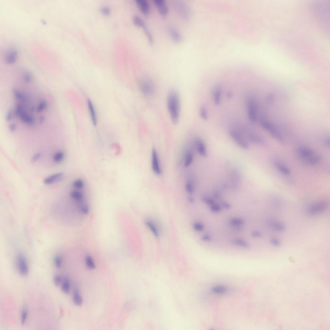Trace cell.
I'll return each instance as SVG.
<instances>
[{"instance_id": "obj_1", "label": "cell", "mask_w": 330, "mask_h": 330, "mask_svg": "<svg viewBox=\"0 0 330 330\" xmlns=\"http://www.w3.org/2000/svg\"><path fill=\"white\" fill-rule=\"evenodd\" d=\"M168 110L173 123L176 124L179 120L180 110L179 94L175 90L170 91L167 99Z\"/></svg>"}, {"instance_id": "obj_2", "label": "cell", "mask_w": 330, "mask_h": 330, "mask_svg": "<svg viewBox=\"0 0 330 330\" xmlns=\"http://www.w3.org/2000/svg\"><path fill=\"white\" fill-rule=\"evenodd\" d=\"M298 154L300 159L303 163L308 166H312L319 163L321 157L318 155L312 150L304 146H301L298 149Z\"/></svg>"}, {"instance_id": "obj_3", "label": "cell", "mask_w": 330, "mask_h": 330, "mask_svg": "<svg viewBox=\"0 0 330 330\" xmlns=\"http://www.w3.org/2000/svg\"><path fill=\"white\" fill-rule=\"evenodd\" d=\"M260 122L262 127L266 130L271 136L277 139H280L281 136L275 126L268 121L264 117L261 116L260 119Z\"/></svg>"}, {"instance_id": "obj_4", "label": "cell", "mask_w": 330, "mask_h": 330, "mask_svg": "<svg viewBox=\"0 0 330 330\" xmlns=\"http://www.w3.org/2000/svg\"><path fill=\"white\" fill-rule=\"evenodd\" d=\"M139 86L141 92L145 96H151L155 92V86L152 81L148 79H143L141 80Z\"/></svg>"}, {"instance_id": "obj_5", "label": "cell", "mask_w": 330, "mask_h": 330, "mask_svg": "<svg viewBox=\"0 0 330 330\" xmlns=\"http://www.w3.org/2000/svg\"><path fill=\"white\" fill-rule=\"evenodd\" d=\"M248 114L250 120L252 122L256 121L257 119V106L254 98L250 97L247 101Z\"/></svg>"}, {"instance_id": "obj_6", "label": "cell", "mask_w": 330, "mask_h": 330, "mask_svg": "<svg viewBox=\"0 0 330 330\" xmlns=\"http://www.w3.org/2000/svg\"><path fill=\"white\" fill-rule=\"evenodd\" d=\"M151 167L154 173L157 175H160L162 174L158 153L155 149H153L151 155Z\"/></svg>"}, {"instance_id": "obj_7", "label": "cell", "mask_w": 330, "mask_h": 330, "mask_svg": "<svg viewBox=\"0 0 330 330\" xmlns=\"http://www.w3.org/2000/svg\"><path fill=\"white\" fill-rule=\"evenodd\" d=\"M17 262L18 269L21 275H27L28 272V266L27 261L24 255L20 254L18 255Z\"/></svg>"}, {"instance_id": "obj_8", "label": "cell", "mask_w": 330, "mask_h": 330, "mask_svg": "<svg viewBox=\"0 0 330 330\" xmlns=\"http://www.w3.org/2000/svg\"><path fill=\"white\" fill-rule=\"evenodd\" d=\"M230 135L231 137L239 147L245 150L249 149L248 144L238 132L235 131H231Z\"/></svg>"}, {"instance_id": "obj_9", "label": "cell", "mask_w": 330, "mask_h": 330, "mask_svg": "<svg viewBox=\"0 0 330 330\" xmlns=\"http://www.w3.org/2000/svg\"><path fill=\"white\" fill-rule=\"evenodd\" d=\"M328 206V204L325 202H322L316 204L308 209V213L311 215L320 213L325 211L327 208Z\"/></svg>"}, {"instance_id": "obj_10", "label": "cell", "mask_w": 330, "mask_h": 330, "mask_svg": "<svg viewBox=\"0 0 330 330\" xmlns=\"http://www.w3.org/2000/svg\"><path fill=\"white\" fill-rule=\"evenodd\" d=\"M195 144L198 152L201 156L206 158L207 156V151L205 144L201 138H197L195 140Z\"/></svg>"}, {"instance_id": "obj_11", "label": "cell", "mask_w": 330, "mask_h": 330, "mask_svg": "<svg viewBox=\"0 0 330 330\" xmlns=\"http://www.w3.org/2000/svg\"><path fill=\"white\" fill-rule=\"evenodd\" d=\"M154 2L161 15L166 16L168 14V7L164 0H154Z\"/></svg>"}, {"instance_id": "obj_12", "label": "cell", "mask_w": 330, "mask_h": 330, "mask_svg": "<svg viewBox=\"0 0 330 330\" xmlns=\"http://www.w3.org/2000/svg\"><path fill=\"white\" fill-rule=\"evenodd\" d=\"M18 57V52L16 50L11 49L8 50L5 56V62L9 64H12L16 61Z\"/></svg>"}, {"instance_id": "obj_13", "label": "cell", "mask_w": 330, "mask_h": 330, "mask_svg": "<svg viewBox=\"0 0 330 330\" xmlns=\"http://www.w3.org/2000/svg\"><path fill=\"white\" fill-rule=\"evenodd\" d=\"M137 3L140 10L145 15H148L150 13V7L149 3L146 0H137Z\"/></svg>"}, {"instance_id": "obj_14", "label": "cell", "mask_w": 330, "mask_h": 330, "mask_svg": "<svg viewBox=\"0 0 330 330\" xmlns=\"http://www.w3.org/2000/svg\"><path fill=\"white\" fill-rule=\"evenodd\" d=\"M63 176V173H57L45 178L43 180V183L45 185L51 184L62 179Z\"/></svg>"}, {"instance_id": "obj_15", "label": "cell", "mask_w": 330, "mask_h": 330, "mask_svg": "<svg viewBox=\"0 0 330 330\" xmlns=\"http://www.w3.org/2000/svg\"><path fill=\"white\" fill-rule=\"evenodd\" d=\"M168 30L170 36L173 40L176 42H179L181 41L182 36L176 29L172 27H170Z\"/></svg>"}, {"instance_id": "obj_16", "label": "cell", "mask_w": 330, "mask_h": 330, "mask_svg": "<svg viewBox=\"0 0 330 330\" xmlns=\"http://www.w3.org/2000/svg\"><path fill=\"white\" fill-rule=\"evenodd\" d=\"M249 139L252 142L257 144L263 145L265 141L264 139L262 137L256 134L252 133H249L248 135Z\"/></svg>"}, {"instance_id": "obj_17", "label": "cell", "mask_w": 330, "mask_h": 330, "mask_svg": "<svg viewBox=\"0 0 330 330\" xmlns=\"http://www.w3.org/2000/svg\"><path fill=\"white\" fill-rule=\"evenodd\" d=\"M88 106L89 110L92 123L94 126H96L97 120L95 112L91 100L89 99L87 101Z\"/></svg>"}, {"instance_id": "obj_18", "label": "cell", "mask_w": 330, "mask_h": 330, "mask_svg": "<svg viewBox=\"0 0 330 330\" xmlns=\"http://www.w3.org/2000/svg\"><path fill=\"white\" fill-rule=\"evenodd\" d=\"M146 226L150 230L151 232L156 238H158L159 234L158 228L155 224L151 221L147 220L145 222Z\"/></svg>"}, {"instance_id": "obj_19", "label": "cell", "mask_w": 330, "mask_h": 330, "mask_svg": "<svg viewBox=\"0 0 330 330\" xmlns=\"http://www.w3.org/2000/svg\"><path fill=\"white\" fill-rule=\"evenodd\" d=\"M270 225L274 229L277 231H283L285 230V227L283 224L275 220L270 221Z\"/></svg>"}, {"instance_id": "obj_20", "label": "cell", "mask_w": 330, "mask_h": 330, "mask_svg": "<svg viewBox=\"0 0 330 330\" xmlns=\"http://www.w3.org/2000/svg\"><path fill=\"white\" fill-rule=\"evenodd\" d=\"M73 300L74 304L78 306H80L83 303V300L78 290H76L74 291Z\"/></svg>"}, {"instance_id": "obj_21", "label": "cell", "mask_w": 330, "mask_h": 330, "mask_svg": "<svg viewBox=\"0 0 330 330\" xmlns=\"http://www.w3.org/2000/svg\"><path fill=\"white\" fill-rule=\"evenodd\" d=\"M194 157L193 154L191 151H189L186 152L184 166L185 167L190 166L193 163Z\"/></svg>"}, {"instance_id": "obj_22", "label": "cell", "mask_w": 330, "mask_h": 330, "mask_svg": "<svg viewBox=\"0 0 330 330\" xmlns=\"http://www.w3.org/2000/svg\"><path fill=\"white\" fill-rule=\"evenodd\" d=\"M178 9L181 15L184 18L187 19L189 16V12L187 6L182 3L178 4Z\"/></svg>"}, {"instance_id": "obj_23", "label": "cell", "mask_w": 330, "mask_h": 330, "mask_svg": "<svg viewBox=\"0 0 330 330\" xmlns=\"http://www.w3.org/2000/svg\"><path fill=\"white\" fill-rule=\"evenodd\" d=\"M234 244L237 245L245 249H249L250 248V246L249 244L246 241L241 239H236L233 241Z\"/></svg>"}, {"instance_id": "obj_24", "label": "cell", "mask_w": 330, "mask_h": 330, "mask_svg": "<svg viewBox=\"0 0 330 330\" xmlns=\"http://www.w3.org/2000/svg\"><path fill=\"white\" fill-rule=\"evenodd\" d=\"M275 166L277 168L281 173L286 175L290 174V170L283 164L277 163H276Z\"/></svg>"}, {"instance_id": "obj_25", "label": "cell", "mask_w": 330, "mask_h": 330, "mask_svg": "<svg viewBox=\"0 0 330 330\" xmlns=\"http://www.w3.org/2000/svg\"><path fill=\"white\" fill-rule=\"evenodd\" d=\"M86 264L88 268L91 270H94L96 268V265L93 258L89 255H87L85 259Z\"/></svg>"}, {"instance_id": "obj_26", "label": "cell", "mask_w": 330, "mask_h": 330, "mask_svg": "<svg viewBox=\"0 0 330 330\" xmlns=\"http://www.w3.org/2000/svg\"><path fill=\"white\" fill-rule=\"evenodd\" d=\"M70 195L72 198L79 202L82 201L83 199V195L78 191H72L70 193Z\"/></svg>"}, {"instance_id": "obj_27", "label": "cell", "mask_w": 330, "mask_h": 330, "mask_svg": "<svg viewBox=\"0 0 330 330\" xmlns=\"http://www.w3.org/2000/svg\"><path fill=\"white\" fill-rule=\"evenodd\" d=\"M142 27L143 28V31H144L146 36L147 37L148 42L150 44H153L154 42L153 38L151 31L145 24L142 26Z\"/></svg>"}, {"instance_id": "obj_28", "label": "cell", "mask_w": 330, "mask_h": 330, "mask_svg": "<svg viewBox=\"0 0 330 330\" xmlns=\"http://www.w3.org/2000/svg\"><path fill=\"white\" fill-rule=\"evenodd\" d=\"M62 289L65 293L68 294L70 290V283L68 279H66L64 281L62 285Z\"/></svg>"}, {"instance_id": "obj_29", "label": "cell", "mask_w": 330, "mask_h": 330, "mask_svg": "<svg viewBox=\"0 0 330 330\" xmlns=\"http://www.w3.org/2000/svg\"><path fill=\"white\" fill-rule=\"evenodd\" d=\"M221 96V91L219 87L217 88L215 90L214 95V101L215 105H219L220 104Z\"/></svg>"}, {"instance_id": "obj_30", "label": "cell", "mask_w": 330, "mask_h": 330, "mask_svg": "<svg viewBox=\"0 0 330 330\" xmlns=\"http://www.w3.org/2000/svg\"><path fill=\"white\" fill-rule=\"evenodd\" d=\"M230 224L234 227H239L243 225L244 220L240 218H233L230 220Z\"/></svg>"}, {"instance_id": "obj_31", "label": "cell", "mask_w": 330, "mask_h": 330, "mask_svg": "<svg viewBox=\"0 0 330 330\" xmlns=\"http://www.w3.org/2000/svg\"><path fill=\"white\" fill-rule=\"evenodd\" d=\"M133 21L135 25L141 27L145 24L142 18L137 15L134 16L133 18Z\"/></svg>"}, {"instance_id": "obj_32", "label": "cell", "mask_w": 330, "mask_h": 330, "mask_svg": "<svg viewBox=\"0 0 330 330\" xmlns=\"http://www.w3.org/2000/svg\"><path fill=\"white\" fill-rule=\"evenodd\" d=\"M64 155L62 151H59L56 153L53 158V160L55 163H58L62 161Z\"/></svg>"}, {"instance_id": "obj_33", "label": "cell", "mask_w": 330, "mask_h": 330, "mask_svg": "<svg viewBox=\"0 0 330 330\" xmlns=\"http://www.w3.org/2000/svg\"><path fill=\"white\" fill-rule=\"evenodd\" d=\"M185 188L187 192L189 194L193 193L195 191V188L192 183L188 181L185 183Z\"/></svg>"}, {"instance_id": "obj_34", "label": "cell", "mask_w": 330, "mask_h": 330, "mask_svg": "<svg viewBox=\"0 0 330 330\" xmlns=\"http://www.w3.org/2000/svg\"><path fill=\"white\" fill-rule=\"evenodd\" d=\"M54 262L55 265L57 268H60L62 267V257L60 255H55L54 258Z\"/></svg>"}, {"instance_id": "obj_35", "label": "cell", "mask_w": 330, "mask_h": 330, "mask_svg": "<svg viewBox=\"0 0 330 330\" xmlns=\"http://www.w3.org/2000/svg\"><path fill=\"white\" fill-rule=\"evenodd\" d=\"M193 227L195 231L200 232L204 230V227L202 223L196 222L193 223Z\"/></svg>"}, {"instance_id": "obj_36", "label": "cell", "mask_w": 330, "mask_h": 330, "mask_svg": "<svg viewBox=\"0 0 330 330\" xmlns=\"http://www.w3.org/2000/svg\"><path fill=\"white\" fill-rule=\"evenodd\" d=\"M47 105V103L46 101L42 100L39 103L38 107H37V111L38 112H41L44 110L46 108Z\"/></svg>"}, {"instance_id": "obj_37", "label": "cell", "mask_w": 330, "mask_h": 330, "mask_svg": "<svg viewBox=\"0 0 330 330\" xmlns=\"http://www.w3.org/2000/svg\"><path fill=\"white\" fill-rule=\"evenodd\" d=\"M210 210L213 212L217 213L221 211L222 208L219 205L215 203L212 205L210 206Z\"/></svg>"}, {"instance_id": "obj_38", "label": "cell", "mask_w": 330, "mask_h": 330, "mask_svg": "<svg viewBox=\"0 0 330 330\" xmlns=\"http://www.w3.org/2000/svg\"><path fill=\"white\" fill-rule=\"evenodd\" d=\"M73 185L74 187L80 189L83 187L84 183L82 180L77 179L74 181L73 183Z\"/></svg>"}, {"instance_id": "obj_39", "label": "cell", "mask_w": 330, "mask_h": 330, "mask_svg": "<svg viewBox=\"0 0 330 330\" xmlns=\"http://www.w3.org/2000/svg\"><path fill=\"white\" fill-rule=\"evenodd\" d=\"M203 202L211 206L215 203L214 199L205 196L202 199Z\"/></svg>"}, {"instance_id": "obj_40", "label": "cell", "mask_w": 330, "mask_h": 330, "mask_svg": "<svg viewBox=\"0 0 330 330\" xmlns=\"http://www.w3.org/2000/svg\"><path fill=\"white\" fill-rule=\"evenodd\" d=\"M28 317L27 311L25 310H23L21 313V323L22 325L24 324L27 320Z\"/></svg>"}, {"instance_id": "obj_41", "label": "cell", "mask_w": 330, "mask_h": 330, "mask_svg": "<svg viewBox=\"0 0 330 330\" xmlns=\"http://www.w3.org/2000/svg\"><path fill=\"white\" fill-rule=\"evenodd\" d=\"M227 289L223 286H217L214 287L213 289V291L217 293H223L226 291Z\"/></svg>"}, {"instance_id": "obj_42", "label": "cell", "mask_w": 330, "mask_h": 330, "mask_svg": "<svg viewBox=\"0 0 330 330\" xmlns=\"http://www.w3.org/2000/svg\"><path fill=\"white\" fill-rule=\"evenodd\" d=\"M200 114L201 118L204 120H207L208 119V115L206 109L204 107H202L200 110Z\"/></svg>"}, {"instance_id": "obj_43", "label": "cell", "mask_w": 330, "mask_h": 330, "mask_svg": "<svg viewBox=\"0 0 330 330\" xmlns=\"http://www.w3.org/2000/svg\"><path fill=\"white\" fill-rule=\"evenodd\" d=\"M53 281L55 286H58L62 283V278L60 275H56L53 278Z\"/></svg>"}, {"instance_id": "obj_44", "label": "cell", "mask_w": 330, "mask_h": 330, "mask_svg": "<svg viewBox=\"0 0 330 330\" xmlns=\"http://www.w3.org/2000/svg\"><path fill=\"white\" fill-rule=\"evenodd\" d=\"M80 208L83 214L86 215L89 214V207L86 205H83L81 206Z\"/></svg>"}, {"instance_id": "obj_45", "label": "cell", "mask_w": 330, "mask_h": 330, "mask_svg": "<svg viewBox=\"0 0 330 330\" xmlns=\"http://www.w3.org/2000/svg\"><path fill=\"white\" fill-rule=\"evenodd\" d=\"M41 156V154L40 153H37L34 155L32 157L31 159V162L32 163H35L40 158Z\"/></svg>"}, {"instance_id": "obj_46", "label": "cell", "mask_w": 330, "mask_h": 330, "mask_svg": "<svg viewBox=\"0 0 330 330\" xmlns=\"http://www.w3.org/2000/svg\"><path fill=\"white\" fill-rule=\"evenodd\" d=\"M251 235L253 237L255 238H260L262 236V233L260 231H253Z\"/></svg>"}, {"instance_id": "obj_47", "label": "cell", "mask_w": 330, "mask_h": 330, "mask_svg": "<svg viewBox=\"0 0 330 330\" xmlns=\"http://www.w3.org/2000/svg\"><path fill=\"white\" fill-rule=\"evenodd\" d=\"M270 242L273 245L278 247L281 245V242L278 239L276 238H273L270 239Z\"/></svg>"}, {"instance_id": "obj_48", "label": "cell", "mask_w": 330, "mask_h": 330, "mask_svg": "<svg viewBox=\"0 0 330 330\" xmlns=\"http://www.w3.org/2000/svg\"><path fill=\"white\" fill-rule=\"evenodd\" d=\"M24 79L26 82H29L31 81L32 79V76L30 73H26L24 76Z\"/></svg>"}, {"instance_id": "obj_49", "label": "cell", "mask_w": 330, "mask_h": 330, "mask_svg": "<svg viewBox=\"0 0 330 330\" xmlns=\"http://www.w3.org/2000/svg\"><path fill=\"white\" fill-rule=\"evenodd\" d=\"M101 11L102 13L105 15H108L110 13V9L107 7H105L102 8Z\"/></svg>"}, {"instance_id": "obj_50", "label": "cell", "mask_w": 330, "mask_h": 330, "mask_svg": "<svg viewBox=\"0 0 330 330\" xmlns=\"http://www.w3.org/2000/svg\"><path fill=\"white\" fill-rule=\"evenodd\" d=\"M201 239L202 241H211V238L207 235H204L202 236Z\"/></svg>"}, {"instance_id": "obj_51", "label": "cell", "mask_w": 330, "mask_h": 330, "mask_svg": "<svg viewBox=\"0 0 330 330\" xmlns=\"http://www.w3.org/2000/svg\"><path fill=\"white\" fill-rule=\"evenodd\" d=\"M222 206L225 209H230L231 208V205L227 202H223L222 203Z\"/></svg>"}, {"instance_id": "obj_52", "label": "cell", "mask_w": 330, "mask_h": 330, "mask_svg": "<svg viewBox=\"0 0 330 330\" xmlns=\"http://www.w3.org/2000/svg\"><path fill=\"white\" fill-rule=\"evenodd\" d=\"M16 128V126L15 124H12L10 125L9 129L12 132L15 131Z\"/></svg>"}, {"instance_id": "obj_53", "label": "cell", "mask_w": 330, "mask_h": 330, "mask_svg": "<svg viewBox=\"0 0 330 330\" xmlns=\"http://www.w3.org/2000/svg\"><path fill=\"white\" fill-rule=\"evenodd\" d=\"M12 112L10 111L8 113L6 117L7 120V121H9L11 120L12 117Z\"/></svg>"}, {"instance_id": "obj_54", "label": "cell", "mask_w": 330, "mask_h": 330, "mask_svg": "<svg viewBox=\"0 0 330 330\" xmlns=\"http://www.w3.org/2000/svg\"><path fill=\"white\" fill-rule=\"evenodd\" d=\"M325 145L327 147H329L330 146V140L329 139H327L325 141Z\"/></svg>"}, {"instance_id": "obj_55", "label": "cell", "mask_w": 330, "mask_h": 330, "mask_svg": "<svg viewBox=\"0 0 330 330\" xmlns=\"http://www.w3.org/2000/svg\"><path fill=\"white\" fill-rule=\"evenodd\" d=\"M188 200L191 203H193L195 202V199L192 197H189L188 198Z\"/></svg>"}]
</instances>
